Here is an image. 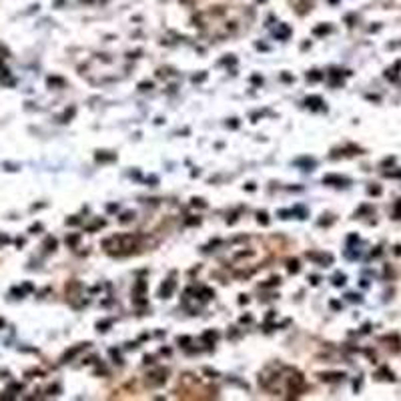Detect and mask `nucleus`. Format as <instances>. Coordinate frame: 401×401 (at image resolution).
<instances>
[{"mask_svg":"<svg viewBox=\"0 0 401 401\" xmlns=\"http://www.w3.org/2000/svg\"><path fill=\"white\" fill-rule=\"evenodd\" d=\"M333 283L339 287V285H345V275H335V281Z\"/></svg>","mask_w":401,"mask_h":401,"instance_id":"0eeeda50","label":"nucleus"},{"mask_svg":"<svg viewBox=\"0 0 401 401\" xmlns=\"http://www.w3.org/2000/svg\"><path fill=\"white\" fill-rule=\"evenodd\" d=\"M139 86L143 88V90H147V88H152V82H140Z\"/></svg>","mask_w":401,"mask_h":401,"instance_id":"f8f14e48","label":"nucleus"},{"mask_svg":"<svg viewBox=\"0 0 401 401\" xmlns=\"http://www.w3.org/2000/svg\"><path fill=\"white\" fill-rule=\"evenodd\" d=\"M133 217H134V215H133V213H125V215H122V219H121V221H122V223H126V221H130V219H133Z\"/></svg>","mask_w":401,"mask_h":401,"instance_id":"9b49d317","label":"nucleus"},{"mask_svg":"<svg viewBox=\"0 0 401 401\" xmlns=\"http://www.w3.org/2000/svg\"><path fill=\"white\" fill-rule=\"evenodd\" d=\"M173 289H174V281H167V283L161 287V297H170V293H173Z\"/></svg>","mask_w":401,"mask_h":401,"instance_id":"f03ea898","label":"nucleus"},{"mask_svg":"<svg viewBox=\"0 0 401 401\" xmlns=\"http://www.w3.org/2000/svg\"><path fill=\"white\" fill-rule=\"evenodd\" d=\"M289 271L297 273V271H299V263H297V261H289Z\"/></svg>","mask_w":401,"mask_h":401,"instance_id":"423d86ee","label":"nucleus"},{"mask_svg":"<svg viewBox=\"0 0 401 401\" xmlns=\"http://www.w3.org/2000/svg\"><path fill=\"white\" fill-rule=\"evenodd\" d=\"M305 102H307V106H311V108H319V104H323L321 96H309Z\"/></svg>","mask_w":401,"mask_h":401,"instance_id":"7ed1b4c3","label":"nucleus"},{"mask_svg":"<svg viewBox=\"0 0 401 401\" xmlns=\"http://www.w3.org/2000/svg\"><path fill=\"white\" fill-rule=\"evenodd\" d=\"M323 183L325 185H331V183H335L337 187L339 185H347V178H343V177H337V174H327V177H323Z\"/></svg>","mask_w":401,"mask_h":401,"instance_id":"f257e3e1","label":"nucleus"},{"mask_svg":"<svg viewBox=\"0 0 401 401\" xmlns=\"http://www.w3.org/2000/svg\"><path fill=\"white\" fill-rule=\"evenodd\" d=\"M343 377H345L343 373H323L321 375L323 381H335V379H343Z\"/></svg>","mask_w":401,"mask_h":401,"instance_id":"20e7f679","label":"nucleus"},{"mask_svg":"<svg viewBox=\"0 0 401 401\" xmlns=\"http://www.w3.org/2000/svg\"><path fill=\"white\" fill-rule=\"evenodd\" d=\"M297 165H305V167H309V170H311V167H315V161H307V159H301V161H297Z\"/></svg>","mask_w":401,"mask_h":401,"instance_id":"39448f33","label":"nucleus"},{"mask_svg":"<svg viewBox=\"0 0 401 401\" xmlns=\"http://www.w3.org/2000/svg\"><path fill=\"white\" fill-rule=\"evenodd\" d=\"M307 78H309V80H319V78H321V74H319L317 70H311V74H307Z\"/></svg>","mask_w":401,"mask_h":401,"instance_id":"6e6552de","label":"nucleus"},{"mask_svg":"<svg viewBox=\"0 0 401 401\" xmlns=\"http://www.w3.org/2000/svg\"><path fill=\"white\" fill-rule=\"evenodd\" d=\"M259 223H263V225L269 223V221H267V213H259Z\"/></svg>","mask_w":401,"mask_h":401,"instance_id":"9d476101","label":"nucleus"},{"mask_svg":"<svg viewBox=\"0 0 401 401\" xmlns=\"http://www.w3.org/2000/svg\"><path fill=\"white\" fill-rule=\"evenodd\" d=\"M96 159H99V161H112L114 155H100V152H99V155H96Z\"/></svg>","mask_w":401,"mask_h":401,"instance_id":"1a4fd4ad","label":"nucleus"}]
</instances>
